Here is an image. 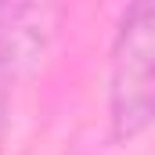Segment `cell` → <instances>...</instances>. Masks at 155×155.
I'll return each instance as SVG.
<instances>
[{
	"mask_svg": "<svg viewBox=\"0 0 155 155\" xmlns=\"http://www.w3.org/2000/svg\"><path fill=\"white\" fill-rule=\"evenodd\" d=\"M7 112H11V83L0 79V155H4V137H7Z\"/></svg>",
	"mask_w": 155,
	"mask_h": 155,
	"instance_id": "cell-3",
	"label": "cell"
},
{
	"mask_svg": "<svg viewBox=\"0 0 155 155\" xmlns=\"http://www.w3.org/2000/svg\"><path fill=\"white\" fill-rule=\"evenodd\" d=\"M58 29V7L47 4H0V79L15 83L47 51Z\"/></svg>",
	"mask_w": 155,
	"mask_h": 155,
	"instance_id": "cell-2",
	"label": "cell"
},
{
	"mask_svg": "<svg viewBox=\"0 0 155 155\" xmlns=\"http://www.w3.org/2000/svg\"><path fill=\"white\" fill-rule=\"evenodd\" d=\"M112 137L130 141L155 123V0L130 4L119 18L108 79Z\"/></svg>",
	"mask_w": 155,
	"mask_h": 155,
	"instance_id": "cell-1",
	"label": "cell"
}]
</instances>
